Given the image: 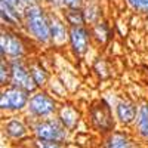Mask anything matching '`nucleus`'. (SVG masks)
<instances>
[{
    "label": "nucleus",
    "mask_w": 148,
    "mask_h": 148,
    "mask_svg": "<svg viewBox=\"0 0 148 148\" xmlns=\"http://www.w3.org/2000/svg\"><path fill=\"white\" fill-rule=\"evenodd\" d=\"M24 24L27 34L42 45H52L51 39V21H49V12L40 5H30L24 8L22 12Z\"/></svg>",
    "instance_id": "f257e3e1"
},
{
    "label": "nucleus",
    "mask_w": 148,
    "mask_h": 148,
    "mask_svg": "<svg viewBox=\"0 0 148 148\" xmlns=\"http://www.w3.org/2000/svg\"><path fill=\"white\" fill-rule=\"evenodd\" d=\"M30 130H31V135L34 139L67 144V141L70 138V130L58 119L33 120L30 123Z\"/></svg>",
    "instance_id": "f03ea898"
},
{
    "label": "nucleus",
    "mask_w": 148,
    "mask_h": 148,
    "mask_svg": "<svg viewBox=\"0 0 148 148\" xmlns=\"http://www.w3.org/2000/svg\"><path fill=\"white\" fill-rule=\"evenodd\" d=\"M58 102L56 99L47 93L46 90H37L31 93L28 107H27V113L33 120H45V119H52L53 114L58 113Z\"/></svg>",
    "instance_id": "7ed1b4c3"
},
{
    "label": "nucleus",
    "mask_w": 148,
    "mask_h": 148,
    "mask_svg": "<svg viewBox=\"0 0 148 148\" xmlns=\"http://www.w3.org/2000/svg\"><path fill=\"white\" fill-rule=\"evenodd\" d=\"M30 96L31 95L28 92L19 88L8 86V88H3L0 93V108L6 113H21L27 110Z\"/></svg>",
    "instance_id": "20e7f679"
},
{
    "label": "nucleus",
    "mask_w": 148,
    "mask_h": 148,
    "mask_svg": "<svg viewBox=\"0 0 148 148\" xmlns=\"http://www.w3.org/2000/svg\"><path fill=\"white\" fill-rule=\"evenodd\" d=\"M27 46L24 43L22 37L18 33L10 31L9 28H2V36H0V53L2 58L10 59H22L25 56Z\"/></svg>",
    "instance_id": "39448f33"
},
{
    "label": "nucleus",
    "mask_w": 148,
    "mask_h": 148,
    "mask_svg": "<svg viewBox=\"0 0 148 148\" xmlns=\"http://www.w3.org/2000/svg\"><path fill=\"white\" fill-rule=\"evenodd\" d=\"M9 64H10V86L19 88L28 92L30 95L39 90L31 77L28 65L22 59H10Z\"/></svg>",
    "instance_id": "423d86ee"
},
{
    "label": "nucleus",
    "mask_w": 148,
    "mask_h": 148,
    "mask_svg": "<svg viewBox=\"0 0 148 148\" xmlns=\"http://www.w3.org/2000/svg\"><path fill=\"white\" fill-rule=\"evenodd\" d=\"M90 121L96 130H99L102 133H111L114 132V119L111 114V108L110 105L104 101L99 99L95 102L90 108Z\"/></svg>",
    "instance_id": "0eeeda50"
},
{
    "label": "nucleus",
    "mask_w": 148,
    "mask_h": 148,
    "mask_svg": "<svg viewBox=\"0 0 148 148\" xmlns=\"http://www.w3.org/2000/svg\"><path fill=\"white\" fill-rule=\"evenodd\" d=\"M90 30L86 27H70V37H68V43L71 51L74 52L76 56H83L89 47L90 42Z\"/></svg>",
    "instance_id": "6e6552de"
},
{
    "label": "nucleus",
    "mask_w": 148,
    "mask_h": 148,
    "mask_svg": "<svg viewBox=\"0 0 148 148\" xmlns=\"http://www.w3.org/2000/svg\"><path fill=\"white\" fill-rule=\"evenodd\" d=\"M3 133L6 135V138L10 141H25L30 135V125H27L25 121L19 117H10L3 123Z\"/></svg>",
    "instance_id": "1a4fd4ad"
},
{
    "label": "nucleus",
    "mask_w": 148,
    "mask_h": 148,
    "mask_svg": "<svg viewBox=\"0 0 148 148\" xmlns=\"http://www.w3.org/2000/svg\"><path fill=\"white\" fill-rule=\"evenodd\" d=\"M49 21H51V39L52 45L56 47L64 46L68 42L70 37V28H67L65 21L59 18L55 12H49Z\"/></svg>",
    "instance_id": "9d476101"
},
{
    "label": "nucleus",
    "mask_w": 148,
    "mask_h": 148,
    "mask_svg": "<svg viewBox=\"0 0 148 148\" xmlns=\"http://www.w3.org/2000/svg\"><path fill=\"white\" fill-rule=\"evenodd\" d=\"M138 111H139V107H136V104H133L132 101H119L116 104V119L119 123L125 126H130V125H135L136 121V117H138Z\"/></svg>",
    "instance_id": "9b49d317"
},
{
    "label": "nucleus",
    "mask_w": 148,
    "mask_h": 148,
    "mask_svg": "<svg viewBox=\"0 0 148 148\" xmlns=\"http://www.w3.org/2000/svg\"><path fill=\"white\" fill-rule=\"evenodd\" d=\"M56 119L62 123V125L73 132L74 129L77 127L79 121H80V113L77 111V108L71 105V104H62L58 108V113H56Z\"/></svg>",
    "instance_id": "f8f14e48"
},
{
    "label": "nucleus",
    "mask_w": 148,
    "mask_h": 148,
    "mask_svg": "<svg viewBox=\"0 0 148 148\" xmlns=\"http://www.w3.org/2000/svg\"><path fill=\"white\" fill-rule=\"evenodd\" d=\"M0 16H2V22L8 27H14L18 28L24 24V16H22V12L14 9L12 6L0 2Z\"/></svg>",
    "instance_id": "ddd939ff"
},
{
    "label": "nucleus",
    "mask_w": 148,
    "mask_h": 148,
    "mask_svg": "<svg viewBox=\"0 0 148 148\" xmlns=\"http://www.w3.org/2000/svg\"><path fill=\"white\" fill-rule=\"evenodd\" d=\"M104 148H135V144L126 132L114 130L107 135Z\"/></svg>",
    "instance_id": "4468645a"
},
{
    "label": "nucleus",
    "mask_w": 148,
    "mask_h": 148,
    "mask_svg": "<svg viewBox=\"0 0 148 148\" xmlns=\"http://www.w3.org/2000/svg\"><path fill=\"white\" fill-rule=\"evenodd\" d=\"M135 130L144 141L148 142V104L139 105L138 117L135 121Z\"/></svg>",
    "instance_id": "2eb2a0df"
},
{
    "label": "nucleus",
    "mask_w": 148,
    "mask_h": 148,
    "mask_svg": "<svg viewBox=\"0 0 148 148\" xmlns=\"http://www.w3.org/2000/svg\"><path fill=\"white\" fill-rule=\"evenodd\" d=\"M30 68V73H31V77L37 86V89H42L47 84V80H49V74L47 71L42 67V64H37V62H33L28 65Z\"/></svg>",
    "instance_id": "dca6fc26"
},
{
    "label": "nucleus",
    "mask_w": 148,
    "mask_h": 148,
    "mask_svg": "<svg viewBox=\"0 0 148 148\" xmlns=\"http://www.w3.org/2000/svg\"><path fill=\"white\" fill-rule=\"evenodd\" d=\"M90 34L92 37L98 42V43H107L110 40V37H111V31H110V27L107 25V24L104 21H99V22H96L95 25H92L90 28Z\"/></svg>",
    "instance_id": "f3484780"
},
{
    "label": "nucleus",
    "mask_w": 148,
    "mask_h": 148,
    "mask_svg": "<svg viewBox=\"0 0 148 148\" xmlns=\"http://www.w3.org/2000/svg\"><path fill=\"white\" fill-rule=\"evenodd\" d=\"M65 22L70 27H84L86 19L82 9H65Z\"/></svg>",
    "instance_id": "a211bd4d"
},
{
    "label": "nucleus",
    "mask_w": 148,
    "mask_h": 148,
    "mask_svg": "<svg viewBox=\"0 0 148 148\" xmlns=\"http://www.w3.org/2000/svg\"><path fill=\"white\" fill-rule=\"evenodd\" d=\"M83 14H84V19H86V24H92L95 25L96 22L101 21V9L98 5L95 3H89L83 8Z\"/></svg>",
    "instance_id": "6ab92c4d"
},
{
    "label": "nucleus",
    "mask_w": 148,
    "mask_h": 148,
    "mask_svg": "<svg viewBox=\"0 0 148 148\" xmlns=\"http://www.w3.org/2000/svg\"><path fill=\"white\" fill-rule=\"evenodd\" d=\"M0 86L2 89L10 86V64L6 58H2L0 61Z\"/></svg>",
    "instance_id": "aec40b11"
},
{
    "label": "nucleus",
    "mask_w": 148,
    "mask_h": 148,
    "mask_svg": "<svg viewBox=\"0 0 148 148\" xmlns=\"http://www.w3.org/2000/svg\"><path fill=\"white\" fill-rule=\"evenodd\" d=\"M30 148H67V144L53 142V141H43V139H33Z\"/></svg>",
    "instance_id": "412c9836"
},
{
    "label": "nucleus",
    "mask_w": 148,
    "mask_h": 148,
    "mask_svg": "<svg viewBox=\"0 0 148 148\" xmlns=\"http://www.w3.org/2000/svg\"><path fill=\"white\" fill-rule=\"evenodd\" d=\"M126 3L138 14H148V0H126Z\"/></svg>",
    "instance_id": "4be33fe9"
},
{
    "label": "nucleus",
    "mask_w": 148,
    "mask_h": 148,
    "mask_svg": "<svg viewBox=\"0 0 148 148\" xmlns=\"http://www.w3.org/2000/svg\"><path fill=\"white\" fill-rule=\"evenodd\" d=\"M61 5L65 9H82L83 0H61Z\"/></svg>",
    "instance_id": "5701e85b"
},
{
    "label": "nucleus",
    "mask_w": 148,
    "mask_h": 148,
    "mask_svg": "<svg viewBox=\"0 0 148 148\" xmlns=\"http://www.w3.org/2000/svg\"><path fill=\"white\" fill-rule=\"evenodd\" d=\"M0 2H3V3L12 6L14 9H16V10H19V12H24V8H25V6L22 5L21 0H0Z\"/></svg>",
    "instance_id": "b1692460"
},
{
    "label": "nucleus",
    "mask_w": 148,
    "mask_h": 148,
    "mask_svg": "<svg viewBox=\"0 0 148 148\" xmlns=\"http://www.w3.org/2000/svg\"><path fill=\"white\" fill-rule=\"evenodd\" d=\"M24 6H30V5H37L40 3V0H21Z\"/></svg>",
    "instance_id": "393cba45"
}]
</instances>
